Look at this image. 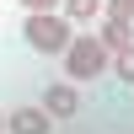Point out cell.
<instances>
[{"instance_id":"obj_6","label":"cell","mask_w":134,"mask_h":134,"mask_svg":"<svg viewBox=\"0 0 134 134\" xmlns=\"http://www.w3.org/2000/svg\"><path fill=\"white\" fill-rule=\"evenodd\" d=\"M59 16L70 21V27H86V21L102 16V0H59Z\"/></svg>"},{"instance_id":"obj_3","label":"cell","mask_w":134,"mask_h":134,"mask_svg":"<svg viewBox=\"0 0 134 134\" xmlns=\"http://www.w3.org/2000/svg\"><path fill=\"white\" fill-rule=\"evenodd\" d=\"M81 107H86V97H81V86H75V81H54V86H43V113H48L54 124H70Z\"/></svg>"},{"instance_id":"obj_9","label":"cell","mask_w":134,"mask_h":134,"mask_svg":"<svg viewBox=\"0 0 134 134\" xmlns=\"http://www.w3.org/2000/svg\"><path fill=\"white\" fill-rule=\"evenodd\" d=\"M21 11H59V0H16Z\"/></svg>"},{"instance_id":"obj_7","label":"cell","mask_w":134,"mask_h":134,"mask_svg":"<svg viewBox=\"0 0 134 134\" xmlns=\"http://www.w3.org/2000/svg\"><path fill=\"white\" fill-rule=\"evenodd\" d=\"M107 75H113L118 86H134V38L124 48H113V59H107Z\"/></svg>"},{"instance_id":"obj_10","label":"cell","mask_w":134,"mask_h":134,"mask_svg":"<svg viewBox=\"0 0 134 134\" xmlns=\"http://www.w3.org/2000/svg\"><path fill=\"white\" fill-rule=\"evenodd\" d=\"M0 134H5V107H0Z\"/></svg>"},{"instance_id":"obj_2","label":"cell","mask_w":134,"mask_h":134,"mask_svg":"<svg viewBox=\"0 0 134 134\" xmlns=\"http://www.w3.org/2000/svg\"><path fill=\"white\" fill-rule=\"evenodd\" d=\"M70 21L59 16V11H21V38H27L32 54H43V59H59L64 43H70Z\"/></svg>"},{"instance_id":"obj_8","label":"cell","mask_w":134,"mask_h":134,"mask_svg":"<svg viewBox=\"0 0 134 134\" xmlns=\"http://www.w3.org/2000/svg\"><path fill=\"white\" fill-rule=\"evenodd\" d=\"M102 16H118V21H134V0H102Z\"/></svg>"},{"instance_id":"obj_4","label":"cell","mask_w":134,"mask_h":134,"mask_svg":"<svg viewBox=\"0 0 134 134\" xmlns=\"http://www.w3.org/2000/svg\"><path fill=\"white\" fill-rule=\"evenodd\" d=\"M54 118L43 113V102H27V107H11L5 113V134H48Z\"/></svg>"},{"instance_id":"obj_5","label":"cell","mask_w":134,"mask_h":134,"mask_svg":"<svg viewBox=\"0 0 134 134\" xmlns=\"http://www.w3.org/2000/svg\"><path fill=\"white\" fill-rule=\"evenodd\" d=\"M97 38L107 43V54L113 48H124V43L134 38V21H118V16H97Z\"/></svg>"},{"instance_id":"obj_1","label":"cell","mask_w":134,"mask_h":134,"mask_svg":"<svg viewBox=\"0 0 134 134\" xmlns=\"http://www.w3.org/2000/svg\"><path fill=\"white\" fill-rule=\"evenodd\" d=\"M107 43L97 38V32H81L75 27L70 32V43H64V54H59V64H64V81H75V86H91V81H102L107 75Z\"/></svg>"}]
</instances>
